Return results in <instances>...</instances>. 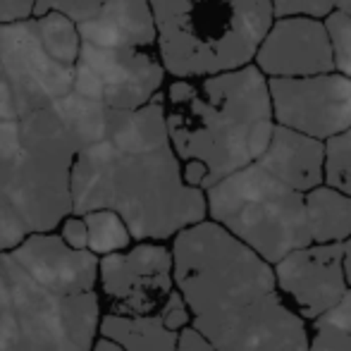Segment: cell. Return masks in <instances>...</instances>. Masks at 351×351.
<instances>
[{"mask_svg": "<svg viewBox=\"0 0 351 351\" xmlns=\"http://www.w3.org/2000/svg\"><path fill=\"white\" fill-rule=\"evenodd\" d=\"M112 210L139 241L170 239L206 217V194L182 180L158 93L139 110H110L108 134L77 153L72 215Z\"/></svg>", "mask_w": 351, "mask_h": 351, "instance_id": "6da1fadb", "label": "cell"}, {"mask_svg": "<svg viewBox=\"0 0 351 351\" xmlns=\"http://www.w3.org/2000/svg\"><path fill=\"white\" fill-rule=\"evenodd\" d=\"M167 136L180 160H196L208 177L204 191L256 162L273 136L268 79L256 65L206 77L180 79L167 91Z\"/></svg>", "mask_w": 351, "mask_h": 351, "instance_id": "7a4b0ae2", "label": "cell"}, {"mask_svg": "<svg viewBox=\"0 0 351 351\" xmlns=\"http://www.w3.org/2000/svg\"><path fill=\"white\" fill-rule=\"evenodd\" d=\"M160 65L180 79L246 67L273 27L270 0H148Z\"/></svg>", "mask_w": 351, "mask_h": 351, "instance_id": "3957f363", "label": "cell"}, {"mask_svg": "<svg viewBox=\"0 0 351 351\" xmlns=\"http://www.w3.org/2000/svg\"><path fill=\"white\" fill-rule=\"evenodd\" d=\"M170 254L172 282L189 306L191 323L237 313L275 294L273 268L215 222L182 230Z\"/></svg>", "mask_w": 351, "mask_h": 351, "instance_id": "277c9868", "label": "cell"}, {"mask_svg": "<svg viewBox=\"0 0 351 351\" xmlns=\"http://www.w3.org/2000/svg\"><path fill=\"white\" fill-rule=\"evenodd\" d=\"M17 132L0 194L22 215L29 234H51L72 215V165L84 143L53 106L17 120Z\"/></svg>", "mask_w": 351, "mask_h": 351, "instance_id": "5b68a950", "label": "cell"}, {"mask_svg": "<svg viewBox=\"0 0 351 351\" xmlns=\"http://www.w3.org/2000/svg\"><path fill=\"white\" fill-rule=\"evenodd\" d=\"M98 323V291L60 294L0 256V351H91Z\"/></svg>", "mask_w": 351, "mask_h": 351, "instance_id": "8992f818", "label": "cell"}, {"mask_svg": "<svg viewBox=\"0 0 351 351\" xmlns=\"http://www.w3.org/2000/svg\"><path fill=\"white\" fill-rule=\"evenodd\" d=\"M206 210L268 265L313 244L304 194L282 184L258 162L206 189Z\"/></svg>", "mask_w": 351, "mask_h": 351, "instance_id": "52a82bcc", "label": "cell"}, {"mask_svg": "<svg viewBox=\"0 0 351 351\" xmlns=\"http://www.w3.org/2000/svg\"><path fill=\"white\" fill-rule=\"evenodd\" d=\"M72 93L101 103L108 110H139L162 86L160 60L151 48L115 34L79 29Z\"/></svg>", "mask_w": 351, "mask_h": 351, "instance_id": "ba28073f", "label": "cell"}, {"mask_svg": "<svg viewBox=\"0 0 351 351\" xmlns=\"http://www.w3.org/2000/svg\"><path fill=\"white\" fill-rule=\"evenodd\" d=\"M74 67L43 41L38 19L0 27V120H22L72 91Z\"/></svg>", "mask_w": 351, "mask_h": 351, "instance_id": "9c48e42d", "label": "cell"}, {"mask_svg": "<svg viewBox=\"0 0 351 351\" xmlns=\"http://www.w3.org/2000/svg\"><path fill=\"white\" fill-rule=\"evenodd\" d=\"M273 120L304 136L328 141L351 127V79L339 72L268 79Z\"/></svg>", "mask_w": 351, "mask_h": 351, "instance_id": "30bf717a", "label": "cell"}, {"mask_svg": "<svg viewBox=\"0 0 351 351\" xmlns=\"http://www.w3.org/2000/svg\"><path fill=\"white\" fill-rule=\"evenodd\" d=\"M98 278L112 315H153L172 291V254L162 244H136L98 258Z\"/></svg>", "mask_w": 351, "mask_h": 351, "instance_id": "8fae6325", "label": "cell"}, {"mask_svg": "<svg viewBox=\"0 0 351 351\" xmlns=\"http://www.w3.org/2000/svg\"><path fill=\"white\" fill-rule=\"evenodd\" d=\"M215 351H308L306 325L280 301L278 291L237 313L191 323Z\"/></svg>", "mask_w": 351, "mask_h": 351, "instance_id": "7c38bea8", "label": "cell"}, {"mask_svg": "<svg viewBox=\"0 0 351 351\" xmlns=\"http://www.w3.org/2000/svg\"><path fill=\"white\" fill-rule=\"evenodd\" d=\"M256 67L265 79H299L335 72L332 46L325 24L311 17L273 22L256 51Z\"/></svg>", "mask_w": 351, "mask_h": 351, "instance_id": "4fadbf2b", "label": "cell"}, {"mask_svg": "<svg viewBox=\"0 0 351 351\" xmlns=\"http://www.w3.org/2000/svg\"><path fill=\"white\" fill-rule=\"evenodd\" d=\"M275 285L294 299L304 318H320L349 291L342 270V244H311L282 258Z\"/></svg>", "mask_w": 351, "mask_h": 351, "instance_id": "5bb4252c", "label": "cell"}, {"mask_svg": "<svg viewBox=\"0 0 351 351\" xmlns=\"http://www.w3.org/2000/svg\"><path fill=\"white\" fill-rule=\"evenodd\" d=\"M12 258L36 282L60 294H91L98 285V256L74 251L58 234H29Z\"/></svg>", "mask_w": 351, "mask_h": 351, "instance_id": "9a60e30c", "label": "cell"}, {"mask_svg": "<svg viewBox=\"0 0 351 351\" xmlns=\"http://www.w3.org/2000/svg\"><path fill=\"white\" fill-rule=\"evenodd\" d=\"M325 143L304 136L294 130L275 125L268 148L258 158V165L299 194H308L323 184Z\"/></svg>", "mask_w": 351, "mask_h": 351, "instance_id": "2e32d148", "label": "cell"}, {"mask_svg": "<svg viewBox=\"0 0 351 351\" xmlns=\"http://www.w3.org/2000/svg\"><path fill=\"white\" fill-rule=\"evenodd\" d=\"M306 220L313 244H342L351 237V199L330 186L304 194Z\"/></svg>", "mask_w": 351, "mask_h": 351, "instance_id": "e0dca14e", "label": "cell"}, {"mask_svg": "<svg viewBox=\"0 0 351 351\" xmlns=\"http://www.w3.org/2000/svg\"><path fill=\"white\" fill-rule=\"evenodd\" d=\"M98 335L112 339L125 351H177V335L160 323L158 315H103Z\"/></svg>", "mask_w": 351, "mask_h": 351, "instance_id": "ac0fdd59", "label": "cell"}, {"mask_svg": "<svg viewBox=\"0 0 351 351\" xmlns=\"http://www.w3.org/2000/svg\"><path fill=\"white\" fill-rule=\"evenodd\" d=\"M88 230V251L93 256H110L120 254L132 241V234L120 215L112 210H93L82 215Z\"/></svg>", "mask_w": 351, "mask_h": 351, "instance_id": "d6986e66", "label": "cell"}, {"mask_svg": "<svg viewBox=\"0 0 351 351\" xmlns=\"http://www.w3.org/2000/svg\"><path fill=\"white\" fill-rule=\"evenodd\" d=\"M323 182L325 186L351 199V127L325 141Z\"/></svg>", "mask_w": 351, "mask_h": 351, "instance_id": "ffe728a7", "label": "cell"}, {"mask_svg": "<svg viewBox=\"0 0 351 351\" xmlns=\"http://www.w3.org/2000/svg\"><path fill=\"white\" fill-rule=\"evenodd\" d=\"M103 3L106 0H34V14L43 17L48 12H58L72 19L74 24H82L91 19L101 10Z\"/></svg>", "mask_w": 351, "mask_h": 351, "instance_id": "44dd1931", "label": "cell"}, {"mask_svg": "<svg viewBox=\"0 0 351 351\" xmlns=\"http://www.w3.org/2000/svg\"><path fill=\"white\" fill-rule=\"evenodd\" d=\"M29 237L22 215L14 210V206L0 194V256L14 251Z\"/></svg>", "mask_w": 351, "mask_h": 351, "instance_id": "7402d4cb", "label": "cell"}, {"mask_svg": "<svg viewBox=\"0 0 351 351\" xmlns=\"http://www.w3.org/2000/svg\"><path fill=\"white\" fill-rule=\"evenodd\" d=\"M273 14L280 19L287 17H311L320 19L328 17L335 10V0H270Z\"/></svg>", "mask_w": 351, "mask_h": 351, "instance_id": "603a6c76", "label": "cell"}, {"mask_svg": "<svg viewBox=\"0 0 351 351\" xmlns=\"http://www.w3.org/2000/svg\"><path fill=\"white\" fill-rule=\"evenodd\" d=\"M308 351H351V335L323 318H315V337L308 342Z\"/></svg>", "mask_w": 351, "mask_h": 351, "instance_id": "cb8c5ba5", "label": "cell"}, {"mask_svg": "<svg viewBox=\"0 0 351 351\" xmlns=\"http://www.w3.org/2000/svg\"><path fill=\"white\" fill-rule=\"evenodd\" d=\"M158 318H160V323L165 325L167 330H172V332H180V330L189 328L191 313H189V306L184 304L180 291L172 289L170 294H167L165 304H162L160 311H158Z\"/></svg>", "mask_w": 351, "mask_h": 351, "instance_id": "d4e9b609", "label": "cell"}, {"mask_svg": "<svg viewBox=\"0 0 351 351\" xmlns=\"http://www.w3.org/2000/svg\"><path fill=\"white\" fill-rule=\"evenodd\" d=\"M60 237L70 249L74 251H88V230L84 217L79 215H70L60 222Z\"/></svg>", "mask_w": 351, "mask_h": 351, "instance_id": "484cf974", "label": "cell"}, {"mask_svg": "<svg viewBox=\"0 0 351 351\" xmlns=\"http://www.w3.org/2000/svg\"><path fill=\"white\" fill-rule=\"evenodd\" d=\"M17 120H0V182H3L5 172L10 170V162L17 151Z\"/></svg>", "mask_w": 351, "mask_h": 351, "instance_id": "4316f807", "label": "cell"}, {"mask_svg": "<svg viewBox=\"0 0 351 351\" xmlns=\"http://www.w3.org/2000/svg\"><path fill=\"white\" fill-rule=\"evenodd\" d=\"M34 14V0H0V27L24 22Z\"/></svg>", "mask_w": 351, "mask_h": 351, "instance_id": "83f0119b", "label": "cell"}, {"mask_svg": "<svg viewBox=\"0 0 351 351\" xmlns=\"http://www.w3.org/2000/svg\"><path fill=\"white\" fill-rule=\"evenodd\" d=\"M320 318L328 320V323H332V325H337V328L347 330V332L351 335V289L342 296V301H339L335 308H330L328 313H323Z\"/></svg>", "mask_w": 351, "mask_h": 351, "instance_id": "f1b7e54d", "label": "cell"}, {"mask_svg": "<svg viewBox=\"0 0 351 351\" xmlns=\"http://www.w3.org/2000/svg\"><path fill=\"white\" fill-rule=\"evenodd\" d=\"M177 351H215L206 337H201L194 328H184L177 335Z\"/></svg>", "mask_w": 351, "mask_h": 351, "instance_id": "f546056e", "label": "cell"}, {"mask_svg": "<svg viewBox=\"0 0 351 351\" xmlns=\"http://www.w3.org/2000/svg\"><path fill=\"white\" fill-rule=\"evenodd\" d=\"M342 270H344L347 287L351 289V237L347 241H342Z\"/></svg>", "mask_w": 351, "mask_h": 351, "instance_id": "4dcf8cb0", "label": "cell"}, {"mask_svg": "<svg viewBox=\"0 0 351 351\" xmlns=\"http://www.w3.org/2000/svg\"><path fill=\"white\" fill-rule=\"evenodd\" d=\"M91 351H125L120 347V344H115L112 339H106V337H98L96 342H93Z\"/></svg>", "mask_w": 351, "mask_h": 351, "instance_id": "1f68e13d", "label": "cell"}, {"mask_svg": "<svg viewBox=\"0 0 351 351\" xmlns=\"http://www.w3.org/2000/svg\"><path fill=\"white\" fill-rule=\"evenodd\" d=\"M335 10L339 14H344L347 19H351V0H335Z\"/></svg>", "mask_w": 351, "mask_h": 351, "instance_id": "d6a6232c", "label": "cell"}]
</instances>
